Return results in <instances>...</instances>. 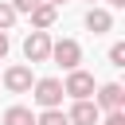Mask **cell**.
<instances>
[{
  "mask_svg": "<svg viewBox=\"0 0 125 125\" xmlns=\"http://www.w3.org/2000/svg\"><path fill=\"white\" fill-rule=\"evenodd\" d=\"M90 4H94V0H90Z\"/></svg>",
  "mask_w": 125,
  "mask_h": 125,
  "instance_id": "d6986e66",
  "label": "cell"
},
{
  "mask_svg": "<svg viewBox=\"0 0 125 125\" xmlns=\"http://www.w3.org/2000/svg\"><path fill=\"white\" fill-rule=\"evenodd\" d=\"M109 62L113 66H125V43H113L109 47Z\"/></svg>",
  "mask_w": 125,
  "mask_h": 125,
  "instance_id": "4fadbf2b",
  "label": "cell"
},
{
  "mask_svg": "<svg viewBox=\"0 0 125 125\" xmlns=\"http://www.w3.org/2000/svg\"><path fill=\"white\" fill-rule=\"evenodd\" d=\"M16 16H20V12H16L8 0H0V31H8V27L16 23Z\"/></svg>",
  "mask_w": 125,
  "mask_h": 125,
  "instance_id": "7c38bea8",
  "label": "cell"
},
{
  "mask_svg": "<svg viewBox=\"0 0 125 125\" xmlns=\"http://www.w3.org/2000/svg\"><path fill=\"white\" fill-rule=\"evenodd\" d=\"M35 125H70V121H66L62 109H43V113L35 117Z\"/></svg>",
  "mask_w": 125,
  "mask_h": 125,
  "instance_id": "8fae6325",
  "label": "cell"
},
{
  "mask_svg": "<svg viewBox=\"0 0 125 125\" xmlns=\"http://www.w3.org/2000/svg\"><path fill=\"white\" fill-rule=\"evenodd\" d=\"M98 117H102V109H98L90 98L74 102V105H70V113H66V121H70V125H98Z\"/></svg>",
  "mask_w": 125,
  "mask_h": 125,
  "instance_id": "52a82bcc",
  "label": "cell"
},
{
  "mask_svg": "<svg viewBox=\"0 0 125 125\" xmlns=\"http://www.w3.org/2000/svg\"><path fill=\"white\" fill-rule=\"evenodd\" d=\"M23 59L27 62H47L51 59V35L47 31H31L23 39Z\"/></svg>",
  "mask_w": 125,
  "mask_h": 125,
  "instance_id": "277c9868",
  "label": "cell"
},
{
  "mask_svg": "<svg viewBox=\"0 0 125 125\" xmlns=\"http://www.w3.org/2000/svg\"><path fill=\"white\" fill-rule=\"evenodd\" d=\"M8 4H12L16 12H23V16H27V12H31L35 4H43V0H8Z\"/></svg>",
  "mask_w": 125,
  "mask_h": 125,
  "instance_id": "5bb4252c",
  "label": "cell"
},
{
  "mask_svg": "<svg viewBox=\"0 0 125 125\" xmlns=\"http://www.w3.org/2000/svg\"><path fill=\"white\" fill-rule=\"evenodd\" d=\"M27 16H31V27H35V31H47V27L55 23V16H59V8L43 0V4H35V8L27 12Z\"/></svg>",
  "mask_w": 125,
  "mask_h": 125,
  "instance_id": "ba28073f",
  "label": "cell"
},
{
  "mask_svg": "<svg viewBox=\"0 0 125 125\" xmlns=\"http://www.w3.org/2000/svg\"><path fill=\"white\" fill-rule=\"evenodd\" d=\"M62 94H70L74 102H82V98H90V94H94V74H86L82 66H74V70H66V82H62Z\"/></svg>",
  "mask_w": 125,
  "mask_h": 125,
  "instance_id": "7a4b0ae2",
  "label": "cell"
},
{
  "mask_svg": "<svg viewBox=\"0 0 125 125\" xmlns=\"http://www.w3.org/2000/svg\"><path fill=\"white\" fill-rule=\"evenodd\" d=\"M109 8H125V0H109Z\"/></svg>",
  "mask_w": 125,
  "mask_h": 125,
  "instance_id": "e0dca14e",
  "label": "cell"
},
{
  "mask_svg": "<svg viewBox=\"0 0 125 125\" xmlns=\"http://www.w3.org/2000/svg\"><path fill=\"white\" fill-rule=\"evenodd\" d=\"M31 98H35V105H43V109H59V105H62V82H59V78H35V82H31Z\"/></svg>",
  "mask_w": 125,
  "mask_h": 125,
  "instance_id": "6da1fadb",
  "label": "cell"
},
{
  "mask_svg": "<svg viewBox=\"0 0 125 125\" xmlns=\"http://www.w3.org/2000/svg\"><path fill=\"white\" fill-rule=\"evenodd\" d=\"M47 4H55V8H59V4H66V0H47Z\"/></svg>",
  "mask_w": 125,
  "mask_h": 125,
  "instance_id": "ac0fdd59",
  "label": "cell"
},
{
  "mask_svg": "<svg viewBox=\"0 0 125 125\" xmlns=\"http://www.w3.org/2000/svg\"><path fill=\"white\" fill-rule=\"evenodd\" d=\"M105 125H125V109H109L105 113Z\"/></svg>",
  "mask_w": 125,
  "mask_h": 125,
  "instance_id": "9a60e30c",
  "label": "cell"
},
{
  "mask_svg": "<svg viewBox=\"0 0 125 125\" xmlns=\"http://www.w3.org/2000/svg\"><path fill=\"white\" fill-rule=\"evenodd\" d=\"M0 82H4L12 94H27V90H31V82H35V74H31V66L16 62V66H8V70L0 74Z\"/></svg>",
  "mask_w": 125,
  "mask_h": 125,
  "instance_id": "5b68a950",
  "label": "cell"
},
{
  "mask_svg": "<svg viewBox=\"0 0 125 125\" xmlns=\"http://www.w3.org/2000/svg\"><path fill=\"white\" fill-rule=\"evenodd\" d=\"M86 27H90L94 35H105V31L113 27V16H109L105 8H90V12H86Z\"/></svg>",
  "mask_w": 125,
  "mask_h": 125,
  "instance_id": "9c48e42d",
  "label": "cell"
},
{
  "mask_svg": "<svg viewBox=\"0 0 125 125\" xmlns=\"http://www.w3.org/2000/svg\"><path fill=\"white\" fill-rule=\"evenodd\" d=\"M94 105H98V109H105V113H109V109H121V105H125V90H121L117 82H105V86H98Z\"/></svg>",
  "mask_w": 125,
  "mask_h": 125,
  "instance_id": "8992f818",
  "label": "cell"
},
{
  "mask_svg": "<svg viewBox=\"0 0 125 125\" xmlns=\"http://www.w3.org/2000/svg\"><path fill=\"white\" fill-rule=\"evenodd\" d=\"M0 125H35V113H31L27 105H12V109H4Z\"/></svg>",
  "mask_w": 125,
  "mask_h": 125,
  "instance_id": "30bf717a",
  "label": "cell"
},
{
  "mask_svg": "<svg viewBox=\"0 0 125 125\" xmlns=\"http://www.w3.org/2000/svg\"><path fill=\"white\" fill-rule=\"evenodd\" d=\"M51 59H55L62 70H74V66L82 62V47H78V39H59V43H51Z\"/></svg>",
  "mask_w": 125,
  "mask_h": 125,
  "instance_id": "3957f363",
  "label": "cell"
},
{
  "mask_svg": "<svg viewBox=\"0 0 125 125\" xmlns=\"http://www.w3.org/2000/svg\"><path fill=\"white\" fill-rule=\"evenodd\" d=\"M8 55V31H0V59Z\"/></svg>",
  "mask_w": 125,
  "mask_h": 125,
  "instance_id": "2e32d148",
  "label": "cell"
}]
</instances>
